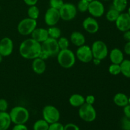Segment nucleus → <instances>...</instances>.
Masks as SVG:
<instances>
[{
  "instance_id": "obj_1",
  "label": "nucleus",
  "mask_w": 130,
  "mask_h": 130,
  "mask_svg": "<svg viewBox=\"0 0 130 130\" xmlns=\"http://www.w3.org/2000/svg\"><path fill=\"white\" fill-rule=\"evenodd\" d=\"M19 52L20 56L25 59L33 60L40 55L41 44L32 38H29L20 43Z\"/></svg>"
},
{
  "instance_id": "obj_2",
  "label": "nucleus",
  "mask_w": 130,
  "mask_h": 130,
  "mask_svg": "<svg viewBox=\"0 0 130 130\" xmlns=\"http://www.w3.org/2000/svg\"><path fill=\"white\" fill-rule=\"evenodd\" d=\"M57 59L60 66L65 69L71 68L76 62V55L69 48L60 50L57 55Z\"/></svg>"
},
{
  "instance_id": "obj_3",
  "label": "nucleus",
  "mask_w": 130,
  "mask_h": 130,
  "mask_svg": "<svg viewBox=\"0 0 130 130\" xmlns=\"http://www.w3.org/2000/svg\"><path fill=\"white\" fill-rule=\"evenodd\" d=\"M10 116L11 123L15 124H25L29 121L30 114L27 109L22 106H15L10 110Z\"/></svg>"
},
{
  "instance_id": "obj_4",
  "label": "nucleus",
  "mask_w": 130,
  "mask_h": 130,
  "mask_svg": "<svg viewBox=\"0 0 130 130\" xmlns=\"http://www.w3.org/2000/svg\"><path fill=\"white\" fill-rule=\"evenodd\" d=\"M37 27V20L29 17L25 18L20 20L17 26V30L22 36L30 35L34 29Z\"/></svg>"
},
{
  "instance_id": "obj_5",
  "label": "nucleus",
  "mask_w": 130,
  "mask_h": 130,
  "mask_svg": "<svg viewBox=\"0 0 130 130\" xmlns=\"http://www.w3.org/2000/svg\"><path fill=\"white\" fill-rule=\"evenodd\" d=\"M93 58L100 60L105 59L109 55V49L106 43L101 40H96L93 43L91 46Z\"/></svg>"
},
{
  "instance_id": "obj_6",
  "label": "nucleus",
  "mask_w": 130,
  "mask_h": 130,
  "mask_svg": "<svg viewBox=\"0 0 130 130\" xmlns=\"http://www.w3.org/2000/svg\"><path fill=\"white\" fill-rule=\"evenodd\" d=\"M41 52L49 57L56 56L60 50L58 46L57 39L52 38H48L45 41L41 44Z\"/></svg>"
},
{
  "instance_id": "obj_7",
  "label": "nucleus",
  "mask_w": 130,
  "mask_h": 130,
  "mask_svg": "<svg viewBox=\"0 0 130 130\" xmlns=\"http://www.w3.org/2000/svg\"><path fill=\"white\" fill-rule=\"evenodd\" d=\"M79 116L82 120L87 123H91L96 119V111L93 105H90L85 103L79 107Z\"/></svg>"
},
{
  "instance_id": "obj_8",
  "label": "nucleus",
  "mask_w": 130,
  "mask_h": 130,
  "mask_svg": "<svg viewBox=\"0 0 130 130\" xmlns=\"http://www.w3.org/2000/svg\"><path fill=\"white\" fill-rule=\"evenodd\" d=\"M43 119L49 124L59 121L60 113L57 107L52 105H47L44 107L42 110Z\"/></svg>"
},
{
  "instance_id": "obj_9",
  "label": "nucleus",
  "mask_w": 130,
  "mask_h": 130,
  "mask_svg": "<svg viewBox=\"0 0 130 130\" xmlns=\"http://www.w3.org/2000/svg\"><path fill=\"white\" fill-rule=\"evenodd\" d=\"M60 19L64 21H71L76 17L77 10L76 6L71 3H64L59 10Z\"/></svg>"
},
{
  "instance_id": "obj_10",
  "label": "nucleus",
  "mask_w": 130,
  "mask_h": 130,
  "mask_svg": "<svg viewBox=\"0 0 130 130\" xmlns=\"http://www.w3.org/2000/svg\"><path fill=\"white\" fill-rule=\"evenodd\" d=\"M75 55L76 58L82 63H90L92 62L93 59L91 47L86 44H84L81 46L78 47Z\"/></svg>"
},
{
  "instance_id": "obj_11",
  "label": "nucleus",
  "mask_w": 130,
  "mask_h": 130,
  "mask_svg": "<svg viewBox=\"0 0 130 130\" xmlns=\"http://www.w3.org/2000/svg\"><path fill=\"white\" fill-rule=\"evenodd\" d=\"M88 11L93 17H101L105 13V6L100 0H93L90 1Z\"/></svg>"
},
{
  "instance_id": "obj_12",
  "label": "nucleus",
  "mask_w": 130,
  "mask_h": 130,
  "mask_svg": "<svg viewBox=\"0 0 130 130\" xmlns=\"http://www.w3.org/2000/svg\"><path fill=\"white\" fill-rule=\"evenodd\" d=\"M44 22L49 27L55 26L60 20L59 10L50 7L44 14Z\"/></svg>"
},
{
  "instance_id": "obj_13",
  "label": "nucleus",
  "mask_w": 130,
  "mask_h": 130,
  "mask_svg": "<svg viewBox=\"0 0 130 130\" xmlns=\"http://www.w3.org/2000/svg\"><path fill=\"white\" fill-rule=\"evenodd\" d=\"M82 26L85 31L91 34H96L100 28L99 24L96 18L91 16L87 17L83 20Z\"/></svg>"
},
{
  "instance_id": "obj_14",
  "label": "nucleus",
  "mask_w": 130,
  "mask_h": 130,
  "mask_svg": "<svg viewBox=\"0 0 130 130\" xmlns=\"http://www.w3.org/2000/svg\"><path fill=\"white\" fill-rule=\"evenodd\" d=\"M115 24L118 30L122 32L130 30V16L128 13H121Z\"/></svg>"
},
{
  "instance_id": "obj_15",
  "label": "nucleus",
  "mask_w": 130,
  "mask_h": 130,
  "mask_svg": "<svg viewBox=\"0 0 130 130\" xmlns=\"http://www.w3.org/2000/svg\"><path fill=\"white\" fill-rule=\"evenodd\" d=\"M14 49L13 41L8 37L3 38L0 40V55L3 57H8Z\"/></svg>"
},
{
  "instance_id": "obj_16",
  "label": "nucleus",
  "mask_w": 130,
  "mask_h": 130,
  "mask_svg": "<svg viewBox=\"0 0 130 130\" xmlns=\"http://www.w3.org/2000/svg\"><path fill=\"white\" fill-rule=\"evenodd\" d=\"M30 35L31 38L41 44L50 38L48 30L43 27H36Z\"/></svg>"
},
{
  "instance_id": "obj_17",
  "label": "nucleus",
  "mask_w": 130,
  "mask_h": 130,
  "mask_svg": "<svg viewBox=\"0 0 130 130\" xmlns=\"http://www.w3.org/2000/svg\"><path fill=\"white\" fill-rule=\"evenodd\" d=\"M32 69L36 74H42L46 69V63L45 60L38 57L32 60Z\"/></svg>"
},
{
  "instance_id": "obj_18",
  "label": "nucleus",
  "mask_w": 130,
  "mask_h": 130,
  "mask_svg": "<svg viewBox=\"0 0 130 130\" xmlns=\"http://www.w3.org/2000/svg\"><path fill=\"white\" fill-rule=\"evenodd\" d=\"M109 58L112 63L120 65L124 59V53L119 48H113L109 53Z\"/></svg>"
},
{
  "instance_id": "obj_19",
  "label": "nucleus",
  "mask_w": 130,
  "mask_h": 130,
  "mask_svg": "<svg viewBox=\"0 0 130 130\" xmlns=\"http://www.w3.org/2000/svg\"><path fill=\"white\" fill-rule=\"evenodd\" d=\"M70 41L77 47L81 46L86 43V38L82 32L79 31H74L70 36Z\"/></svg>"
},
{
  "instance_id": "obj_20",
  "label": "nucleus",
  "mask_w": 130,
  "mask_h": 130,
  "mask_svg": "<svg viewBox=\"0 0 130 130\" xmlns=\"http://www.w3.org/2000/svg\"><path fill=\"white\" fill-rule=\"evenodd\" d=\"M113 102L117 106L124 107L129 104V97L123 93H118L113 97Z\"/></svg>"
},
{
  "instance_id": "obj_21",
  "label": "nucleus",
  "mask_w": 130,
  "mask_h": 130,
  "mask_svg": "<svg viewBox=\"0 0 130 130\" xmlns=\"http://www.w3.org/2000/svg\"><path fill=\"white\" fill-rule=\"evenodd\" d=\"M69 102L74 107H80L85 103V97L81 94H73L69 99Z\"/></svg>"
},
{
  "instance_id": "obj_22",
  "label": "nucleus",
  "mask_w": 130,
  "mask_h": 130,
  "mask_svg": "<svg viewBox=\"0 0 130 130\" xmlns=\"http://www.w3.org/2000/svg\"><path fill=\"white\" fill-rule=\"evenodd\" d=\"M11 120L7 112H0V130H7L11 125Z\"/></svg>"
},
{
  "instance_id": "obj_23",
  "label": "nucleus",
  "mask_w": 130,
  "mask_h": 130,
  "mask_svg": "<svg viewBox=\"0 0 130 130\" xmlns=\"http://www.w3.org/2000/svg\"><path fill=\"white\" fill-rule=\"evenodd\" d=\"M128 0H112V8L119 11L124 12L128 6Z\"/></svg>"
},
{
  "instance_id": "obj_24",
  "label": "nucleus",
  "mask_w": 130,
  "mask_h": 130,
  "mask_svg": "<svg viewBox=\"0 0 130 130\" xmlns=\"http://www.w3.org/2000/svg\"><path fill=\"white\" fill-rule=\"evenodd\" d=\"M121 74L127 78H130V60L124 59L120 64Z\"/></svg>"
},
{
  "instance_id": "obj_25",
  "label": "nucleus",
  "mask_w": 130,
  "mask_h": 130,
  "mask_svg": "<svg viewBox=\"0 0 130 130\" xmlns=\"http://www.w3.org/2000/svg\"><path fill=\"white\" fill-rule=\"evenodd\" d=\"M120 13H119L116 9L112 7L107 11L106 14H105V17L108 21L110 22H115Z\"/></svg>"
},
{
  "instance_id": "obj_26",
  "label": "nucleus",
  "mask_w": 130,
  "mask_h": 130,
  "mask_svg": "<svg viewBox=\"0 0 130 130\" xmlns=\"http://www.w3.org/2000/svg\"><path fill=\"white\" fill-rule=\"evenodd\" d=\"M47 30H48V35H49L50 38L58 39V38L61 37L62 32H61L60 29L56 27L55 25V26L49 27V28Z\"/></svg>"
},
{
  "instance_id": "obj_27",
  "label": "nucleus",
  "mask_w": 130,
  "mask_h": 130,
  "mask_svg": "<svg viewBox=\"0 0 130 130\" xmlns=\"http://www.w3.org/2000/svg\"><path fill=\"white\" fill-rule=\"evenodd\" d=\"M39 9L36 5H33L30 6L27 10V15L28 17L32 19L37 20L39 16Z\"/></svg>"
},
{
  "instance_id": "obj_28",
  "label": "nucleus",
  "mask_w": 130,
  "mask_h": 130,
  "mask_svg": "<svg viewBox=\"0 0 130 130\" xmlns=\"http://www.w3.org/2000/svg\"><path fill=\"white\" fill-rule=\"evenodd\" d=\"M50 124L44 119L37 120L33 125V130H48Z\"/></svg>"
},
{
  "instance_id": "obj_29",
  "label": "nucleus",
  "mask_w": 130,
  "mask_h": 130,
  "mask_svg": "<svg viewBox=\"0 0 130 130\" xmlns=\"http://www.w3.org/2000/svg\"><path fill=\"white\" fill-rule=\"evenodd\" d=\"M89 3H90V1H87V0H79L77 3V6H76L77 11L81 13H85L88 11Z\"/></svg>"
},
{
  "instance_id": "obj_30",
  "label": "nucleus",
  "mask_w": 130,
  "mask_h": 130,
  "mask_svg": "<svg viewBox=\"0 0 130 130\" xmlns=\"http://www.w3.org/2000/svg\"><path fill=\"white\" fill-rule=\"evenodd\" d=\"M58 46L60 50L67 49L69 47L70 41L66 37H60L57 39Z\"/></svg>"
},
{
  "instance_id": "obj_31",
  "label": "nucleus",
  "mask_w": 130,
  "mask_h": 130,
  "mask_svg": "<svg viewBox=\"0 0 130 130\" xmlns=\"http://www.w3.org/2000/svg\"><path fill=\"white\" fill-rule=\"evenodd\" d=\"M109 72L112 76H118L121 74V67L119 64L112 63L108 69Z\"/></svg>"
},
{
  "instance_id": "obj_32",
  "label": "nucleus",
  "mask_w": 130,
  "mask_h": 130,
  "mask_svg": "<svg viewBox=\"0 0 130 130\" xmlns=\"http://www.w3.org/2000/svg\"><path fill=\"white\" fill-rule=\"evenodd\" d=\"M63 4H64L63 0H50L49 1L50 7L58 10L63 6Z\"/></svg>"
},
{
  "instance_id": "obj_33",
  "label": "nucleus",
  "mask_w": 130,
  "mask_h": 130,
  "mask_svg": "<svg viewBox=\"0 0 130 130\" xmlns=\"http://www.w3.org/2000/svg\"><path fill=\"white\" fill-rule=\"evenodd\" d=\"M48 130H64V126L59 122L50 124Z\"/></svg>"
},
{
  "instance_id": "obj_34",
  "label": "nucleus",
  "mask_w": 130,
  "mask_h": 130,
  "mask_svg": "<svg viewBox=\"0 0 130 130\" xmlns=\"http://www.w3.org/2000/svg\"><path fill=\"white\" fill-rule=\"evenodd\" d=\"M121 128L123 130H130V119L124 116L121 120Z\"/></svg>"
},
{
  "instance_id": "obj_35",
  "label": "nucleus",
  "mask_w": 130,
  "mask_h": 130,
  "mask_svg": "<svg viewBox=\"0 0 130 130\" xmlns=\"http://www.w3.org/2000/svg\"><path fill=\"white\" fill-rule=\"evenodd\" d=\"M8 109V102L5 99H0V112H6Z\"/></svg>"
},
{
  "instance_id": "obj_36",
  "label": "nucleus",
  "mask_w": 130,
  "mask_h": 130,
  "mask_svg": "<svg viewBox=\"0 0 130 130\" xmlns=\"http://www.w3.org/2000/svg\"><path fill=\"white\" fill-rule=\"evenodd\" d=\"M64 130H80V128L74 123H67L64 126Z\"/></svg>"
},
{
  "instance_id": "obj_37",
  "label": "nucleus",
  "mask_w": 130,
  "mask_h": 130,
  "mask_svg": "<svg viewBox=\"0 0 130 130\" xmlns=\"http://www.w3.org/2000/svg\"><path fill=\"white\" fill-rule=\"evenodd\" d=\"M95 96L92 95H89L85 97V103L90 105H93L95 102Z\"/></svg>"
},
{
  "instance_id": "obj_38",
  "label": "nucleus",
  "mask_w": 130,
  "mask_h": 130,
  "mask_svg": "<svg viewBox=\"0 0 130 130\" xmlns=\"http://www.w3.org/2000/svg\"><path fill=\"white\" fill-rule=\"evenodd\" d=\"M123 112H124V116L130 119V104H128L123 107Z\"/></svg>"
},
{
  "instance_id": "obj_39",
  "label": "nucleus",
  "mask_w": 130,
  "mask_h": 130,
  "mask_svg": "<svg viewBox=\"0 0 130 130\" xmlns=\"http://www.w3.org/2000/svg\"><path fill=\"white\" fill-rule=\"evenodd\" d=\"M12 130H29L25 124H15Z\"/></svg>"
},
{
  "instance_id": "obj_40",
  "label": "nucleus",
  "mask_w": 130,
  "mask_h": 130,
  "mask_svg": "<svg viewBox=\"0 0 130 130\" xmlns=\"http://www.w3.org/2000/svg\"><path fill=\"white\" fill-rule=\"evenodd\" d=\"M124 52L128 55H130V41L126 42L124 45Z\"/></svg>"
},
{
  "instance_id": "obj_41",
  "label": "nucleus",
  "mask_w": 130,
  "mask_h": 130,
  "mask_svg": "<svg viewBox=\"0 0 130 130\" xmlns=\"http://www.w3.org/2000/svg\"><path fill=\"white\" fill-rule=\"evenodd\" d=\"M24 1L27 5L30 6H33V5H36L38 0H24Z\"/></svg>"
},
{
  "instance_id": "obj_42",
  "label": "nucleus",
  "mask_w": 130,
  "mask_h": 130,
  "mask_svg": "<svg viewBox=\"0 0 130 130\" xmlns=\"http://www.w3.org/2000/svg\"><path fill=\"white\" fill-rule=\"evenodd\" d=\"M123 38L126 42L130 41V30L123 32Z\"/></svg>"
},
{
  "instance_id": "obj_43",
  "label": "nucleus",
  "mask_w": 130,
  "mask_h": 130,
  "mask_svg": "<svg viewBox=\"0 0 130 130\" xmlns=\"http://www.w3.org/2000/svg\"><path fill=\"white\" fill-rule=\"evenodd\" d=\"M93 63L95 65V66H99L100 63H101V60L99 59H96V58H93L92 60Z\"/></svg>"
},
{
  "instance_id": "obj_44",
  "label": "nucleus",
  "mask_w": 130,
  "mask_h": 130,
  "mask_svg": "<svg viewBox=\"0 0 130 130\" xmlns=\"http://www.w3.org/2000/svg\"><path fill=\"white\" fill-rule=\"evenodd\" d=\"M3 56H1V55H0V63H1V62H2V61H3Z\"/></svg>"
},
{
  "instance_id": "obj_45",
  "label": "nucleus",
  "mask_w": 130,
  "mask_h": 130,
  "mask_svg": "<svg viewBox=\"0 0 130 130\" xmlns=\"http://www.w3.org/2000/svg\"><path fill=\"white\" fill-rule=\"evenodd\" d=\"M128 13V15L130 16V6L129 8H128V12H127Z\"/></svg>"
},
{
  "instance_id": "obj_46",
  "label": "nucleus",
  "mask_w": 130,
  "mask_h": 130,
  "mask_svg": "<svg viewBox=\"0 0 130 130\" xmlns=\"http://www.w3.org/2000/svg\"><path fill=\"white\" fill-rule=\"evenodd\" d=\"M102 1H111V0H102Z\"/></svg>"
},
{
  "instance_id": "obj_47",
  "label": "nucleus",
  "mask_w": 130,
  "mask_h": 130,
  "mask_svg": "<svg viewBox=\"0 0 130 130\" xmlns=\"http://www.w3.org/2000/svg\"><path fill=\"white\" fill-rule=\"evenodd\" d=\"M129 104H130V96H129Z\"/></svg>"
},
{
  "instance_id": "obj_48",
  "label": "nucleus",
  "mask_w": 130,
  "mask_h": 130,
  "mask_svg": "<svg viewBox=\"0 0 130 130\" xmlns=\"http://www.w3.org/2000/svg\"><path fill=\"white\" fill-rule=\"evenodd\" d=\"M87 1H93V0H87Z\"/></svg>"
},
{
  "instance_id": "obj_49",
  "label": "nucleus",
  "mask_w": 130,
  "mask_h": 130,
  "mask_svg": "<svg viewBox=\"0 0 130 130\" xmlns=\"http://www.w3.org/2000/svg\"><path fill=\"white\" fill-rule=\"evenodd\" d=\"M0 10H1V6H0Z\"/></svg>"
}]
</instances>
